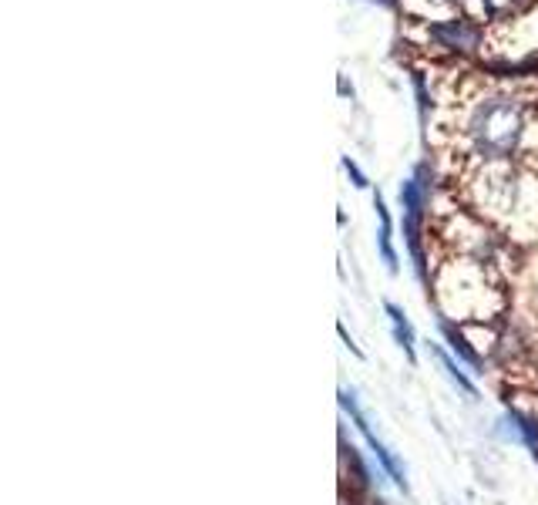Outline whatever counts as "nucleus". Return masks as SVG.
I'll return each mask as SVG.
<instances>
[{"mask_svg":"<svg viewBox=\"0 0 538 505\" xmlns=\"http://www.w3.org/2000/svg\"><path fill=\"white\" fill-rule=\"evenodd\" d=\"M384 314H387V324H391L394 344L404 351L407 364L417 367V330H414L411 320H407L404 307H401V303H394V300H384Z\"/></svg>","mask_w":538,"mask_h":505,"instance_id":"nucleus-7","label":"nucleus"},{"mask_svg":"<svg viewBox=\"0 0 538 505\" xmlns=\"http://www.w3.org/2000/svg\"><path fill=\"white\" fill-rule=\"evenodd\" d=\"M468 182L471 209L481 219H488L491 226L518 216V209H522V176H518V169H512V162H478Z\"/></svg>","mask_w":538,"mask_h":505,"instance_id":"nucleus-3","label":"nucleus"},{"mask_svg":"<svg viewBox=\"0 0 538 505\" xmlns=\"http://www.w3.org/2000/svg\"><path fill=\"white\" fill-rule=\"evenodd\" d=\"M431 354H434V361H438V367L444 374H448V381L454 384V388H458L461 394H465L468 401H478L481 398V388H478V381L471 378V371L465 364L458 361V357H454L448 347H444L441 341H434L431 344Z\"/></svg>","mask_w":538,"mask_h":505,"instance_id":"nucleus-6","label":"nucleus"},{"mask_svg":"<svg viewBox=\"0 0 538 505\" xmlns=\"http://www.w3.org/2000/svg\"><path fill=\"white\" fill-rule=\"evenodd\" d=\"M428 300L434 303L438 317L451 320V324L498 320L512 314L502 273L478 260H468V256H451V253L441 266H434Z\"/></svg>","mask_w":538,"mask_h":505,"instance_id":"nucleus-1","label":"nucleus"},{"mask_svg":"<svg viewBox=\"0 0 538 505\" xmlns=\"http://www.w3.org/2000/svg\"><path fill=\"white\" fill-rule=\"evenodd\" d=\"M438 334H441V344L448 347V351L458 357V361L465 364L471 374H485V371H481L485 364H481L478 357H475V351H471V344L465 341V334H461L458 324H451V320H441L438 317Z\"/></svg>","mask_w":538,"mask_h":505,"instance_id":"nucleus-9","label":"nucleus"},{"mask_svg":"<svg viewBox=\"0 0 538 505\" xmlns=\"http://www.w3.org/2000/svg\"><path fill=\"white\" fill-rule=\"evenodd\" d=\"M337 334H340V341H343V347H347V351H350V354H354V357H357V361H367V354H364V351H360V344L354 341V337H350V330H347V327H343V324H337Z\"/></svg>","mask_w":538,"mask_h":505,"instance_id":"nucleus-12","label":"nucleus"},{"mask_svg":"<svg viewBox=\"0 0 538 505\" xmlns=\"http://www.w3.org/2000/svg\"><path fill=\"white\" fill-rule=\"evenodd\" d=\"M340 411L343 415L350 418V425H354L357 431H360V438H364L367 442V448H370V455H374V462H377V468L380 472L387 475V479H391V485L397 492H404V495H411V482H407V468H404V462L401 458H397L391 448H387V442L384 438L377 435L374 428H370V418H367V411L360 408V398H357V391L354 388H347V384H343L340 388Z\"/></svg>","mask_w":538,"mask_h":505,"instance_id":"nucleus-4","label":"nucleus"},{"mask_svg":"<svg viewBox=\"0 0 538 505\" xmlns=\"http://www.w3.org/2000/svg\"><path fill=\"white\" fill-rule=\"evenodd\" d=\"M485 4V14H491V17H502V14H512V11H518V7L525 4V0H481Z\"/></svg>","mask_w":538,"mask_h":505,"instance_id":"nucleus-10","label":"nucleus"},{"mask_svg":"<svg viewBox=\"0 0 538 505\" xmlns=\"http://www.w3.org/2000/svg\"><path fill=\"white\" fill-rule=\"evenodd\" d=\"M340 165H343V172H347V176H350V182H354L357 189H367V186H370V182H367V176H364V172H360V165H357L354 159H350V155H343V159H340Z\"/></svg>","mask_w":538,"mask_h":505,"instance_id":"nucleus-11","label":"nucleus"},{"mask_svg":"<svg viewBox=\"0 0 538 505\" xmlns=\"http://www.w3.org/2000/svg\"><path fill=\"white\" fill-rule=\"evenodd\" d=\"M461 132H465L468 152L475 155V162H512L528 132L522 98L488 95L475 101Z\"/></svg>","mask_w":538,"mask_h":505,"instance_id":"nucleus-2","label":"nucleus"},{"mask_svg":"<svg viewBox=\"0 0 538 505\" xmlns=\"http://www.w3.org/2000/svg\"><path fill=\"white\" fill-rule=\"evenodd\" d=\"M428 34L441 44V48H448V51H475V48H478V41H481V31L468 21V17H458V21L431 24V27H428Z\"/></svg>","mask_w":538,"mask_h":505,"instance_id":"nucleus-5","label":"nucleus"},{"mask_svg":"<svg viewBox=\"0 0 538 505\" xmlns=\"http://www.w3.org/2000/svg\"><path fill=\"white\" fill-rule=\"evenodd\" d=\"M374 209H377V219H380V233H377V250H380V260H384L387 273H401V256H397V246H394V219H391V209H387L384 196H374Z\"/></svg>","mask_w":538,"mask_h":505,"instance_id":"nucleus-8","label":"nucleus"}]
</instances>
